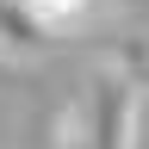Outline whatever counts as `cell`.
<instances>
[{
  "label": "cell",
  "mask_w": 149,
  "mask_h": 149,
  "mask_svg": "<svg viewBox=\"0 0 149 149\" xmlns=\"http://www.w3.org/2000/svg\"><path fill=\"white\" fill-rule=\"evenodd\" d=\"M87 149H137V87L112 68L87 100Z\"/></svg>",
  "instance_id": "obj_1"
},
{
  "label": "cell",
  "mask_w": 149,
  "mask_h": 149,
  "mask_svg": "<svg viewBox=\"0 0 149 149\" xmlns=\"http://www.w3.org/2000/svg\"><path fill=\"white\" fill-rule=\"evenodd\" d=\"M50 50V31L31 19L25 0H0V56H37Z\"/></svg>",
  "instance_id": "obj_2"
},
{
  "label": "cell",
  "mask_w": 149,
  "mask_h": 149,
  "mask_svg": "<svg viewBox=\"0 0 149 149\" xmlns=\"http://www.w3.org/2000/svg\"><path fill=\"white\" fill-rule=\"evenodd\" d=\"M25 6H31L37 25L50 31V44H56V37H74V31L93 19V0H25Z\"/></svg>",
  "instance_id": "obj_3"
},
{
  "label": "cell",
  "mask_w": 149,
  "mask_h": 149,
  "mask_svg": "<svg viewBox=\"0 0 149 149\" xmlns=\"http://www.w3.org/2000/svg\"><path fill=\"white\" fill-rule=\"evenodd\" d=\"M106 68L124 74L130 87H149V37H124V44L106 50Z\"/></svg>",
  "instance_id": "obj_4"
}]
</instances>
